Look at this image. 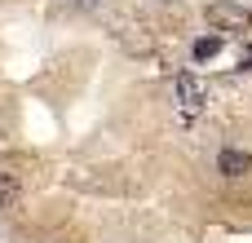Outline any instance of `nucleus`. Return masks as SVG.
I'll return each instance as SVG.
<instances>
[{
	"mask_svg": "<svg viewBox=\"0 0 252 243\" xmlns=\"http://www.w3.org/2000/svg\"><path fill=\"white\" fill-rule=\"evenodd\" d=\"M204 18H208V27L221 35V31H248L252 27V9L244 4H235V0H213L208 9H204Z\"/></svg>",
	"mask_w": 252,
	"mask_h": 243,
	"instance_id": "nucleus-1",
	"label": "nucleus"
},
{
	"mask_svg": "<svg viewBox=\"0 0 252 243\" xmlns=\"http://www.w3.org/2000/svg\"><path fill=\"white\" fill-rule=\"evenodd\" d=\"M248 168H252V155L239 151V146H226V151L217 155V173H221V177H244Z\"/></svg>",
	"mask_w": 252,
	"mask_h": 243,
	"instance_id": "nucleus-3",
	"label": "nucleus"
},
{
	"mask_svg": "<svg viewBox=\"0 0 252 243\" xmlns=\"http://www.w3.org/2000/svg\"><path fill=\"white\" fill-rule=\"evenodd\" d=\"M75 9H97V0H71Z\"/></svg>",
	"mask_w": 252,
	"mask_h": 243,
	"instance_id": "nucleus-6",
	"label": "nucleus"
},
{
	"mask_svg": "<svg viewBox=\"0 0 252 243\" xmlns=\"http://www.w3.org/2000/svg\"><path fill=\"white\" fill-rule=\"evenodd\" d=\"M173 93H177L182 111H204L208 106V84L199 75H190V71H177L173 75Z\"/></svg>",
	"mask_w": 252,
	"mask_h": 243,
	"instance_id": "nucleus-2",
	"label": "nucleus"
},
{
	"mask_svg": "<svg viewBox=\"0 0 252 243\" xmlns=\"http://www.w3.org/2000/svg\"><path fill=\"white\" fill-rule=\"evenodd\" d=\"M13 199H18V182H13L9 173H0V208H9Z\"/></svg>",
	"mask_w": 252,
	"mask_h": 243,
	"instance_id": "nucleus-5",
	"label": "nucleus"
},
{
	"mask_svg": "<svg viewBox=\"0 0 252 243\" xmlns=\"http://www.w3.org/2000/svg\"><path fill=\"white\" fill-rule=\"evenodd\" d=\"M221 44H226L221 35H199V40L190 44V58H195V62H208V58H217V53H221Z\"/></svg>",
	"mask_w": 252,
	"mask_h": 243,
	"instance_id": "nucleus-4",
	"label": "nucleus"
}]
</instances>
